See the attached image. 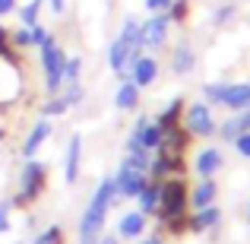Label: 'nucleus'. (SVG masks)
<instances>
[{
    "label": "nucleus",
    "mask_w": 250,
    "mask_h": 244,
    "mask_svg": "<svg viewBox=\"0 0 250 244\" xmlns=\"http://www.w3.org/2000/svg\"><path fill=\"white\" fill-rule=\"evenodd\" d=\"M111 206H117V194H114V177L104 175L102 181L95 184V190L89 194V203H85L80 222H76V244H95L98 235L108 225V213Z\"/></svg>",
    "instance_id": "1"
},
{
    "label": "nucleus",
    "mask_w": 250,
    "mask_h": 244,
    "mask_svg": "<svg viewBox=\"0 0 250 244\" xmlns=\"http://www.w3.org/2000/svg\"><path fill=\"white\" fill-rule=\"evenodd\" d=\"M48 165H44L42 159H22V168H19V181H16V190H13L10 197V206L13 209H32L38 200L44 197V190H48Z\"/></svg>",
    "instance_id": "2"
},
{
    "label": "nucleus",
    "mask_w": 250,
    "mask_h": 244,
    "mask_svg": "<svg viewBox=\"0 0 250 244\" xmlns=\"http://www.w3.org/2000/svg\"><path fill=\"white\" fill-rule=\"evenodd\" d=\"M162 184V200H159V213H155V222L165 225L171 219H184L190 216V181L187 175L181 177H165Z\"/></svg>",
    "instance_id": "3"
},
{
    "label": "nucleus",
    "mask_w": 250,
    "mask_h": 244,
    "mask_svg": "<svg viewBox=\"0 0 250 244\" xmlns=\"http://www.w3.org/2000/svg\"><path fill=\"white\" fill-rule=\"evenodd\" d=\"M63 64H67V51L57 42V35L51 32L44 38V44H38V67H42L44 76V92L48 95H57L63 89Z\"/></svg>",
    "instance_id": "4"
},
{
    "label": "nucleus",
    "mask_w": 250,
    "mask_h": 244,
    "mask_svg": "<svg viewBox=\"0 0 250 244\" xmlns=\"http://www.w3.org/2000/svg\"><path fill=\"white\" fill-rule=\"evenodd\" d=\"M22 95V54L0 57V114L13 108Z\"/></svg>",
    "instance_id": "5"
},
{
    "label": "nucleus",
    "mask_w": 250,
    "mask_h": 244,
    "mask_svg": "<svg viewBox=\"0 0 250 244\" xmlns=\"http://www.w3.org/2000/svg\"><path fill=\"white\" fill-rule=\"evenodd\" d=\"M181 124L193 133V140H212L215 130H219V121H215V114H212V105H206L203 98L200 102H187Z\"/></svg>",
    "instance_id": "6"
},
{
    "label": "nucleus",
    "mask_w": 250,
    "mask_h": 244,
    "mask_svg": "<svg viewBox=\"0 0 250 244\" xmlns=\"http://www.w3.org/2000/svg\"><path fill=\"white\" fill-rule=\"evenodd\" d=\"M111 177H114L117 203H121V200H136V197H140V190L146 187V181H149L146 171H140L136 165H130L127 159H121V165H117V171Z\"/></svg>",
    "instance_id": "7"
},
{
    "label": "nucleus",
    "mask_w": 250,
    "mask_h": 244,
    "mask_svg": "<svg viewBox=\"0 0 250 244\" xmlns=\"http://www.w3.org/2000/svg\"><path fill=\"white\" fill-rule=\"evenodd\" d=\"M190 165L184 153H171V149H155L152 153V165H149V177L152 181H165V177H181L187 175Z\"/></svg>",
    "instance_id": "8"
},
{
    "label": "nucleus",
    "mask_w": 250,
    "mask_h": 244,
    "mask_svg": "<svg viewBox=\"0 0 250 244\" xmlns=\"http://www.w3.org/2000/svg\"><path fill=\"white\" fill-rule=\"evenodd\" d=\"M171 19L168 13H149V19H143V48L146 51H162L168 48V38H171Z\"/></svg>",
    "instance_id": "9"
},
{
    "label": "nucleus",
    "mask_w": 250,
    "mask_h": 244,
    "mask_svg": "<svg viewBox=\"0 0 250 244\" xmlns=\"http://www.w3.org/2000/svg\"><path fill=\"white\" fill-rule=\"evenodd\" d=\"M51 136H54V124H51V117H42V114H38V121H32V127L25 130L22 146H19V155H22V159H35Z\"/></svg>",
    "instance_id": "10"
},
{
    "label": "nucleus",
    "mask_w": 250,
    "mask_h": 244,
    "mask_svg": "<svg viewBox=\"0 0 250 244\" xmlns=\"http://www.w3.org/2000/svg\"><path fill=\"white\" fill-rule=\"evenodd\" d=\"M159 70H162V64H159L155 54H140L133 64H130L127 76L140 86V89H152V86L159 83Z\"/></svg>",
    "instance_id": "11"
},
{
    "label": "nucleus",
    "mask_w": 250,
    "mask_h": 244,
    "mask_svg": "<svg viewBox=\"0 0 250 244\" xmlns=\"http://www.w3.org/2000/svg\"><path fill=\"white\" fill-rule=\"evenodd\" d=\"M146 228H149V216L146 213H140V209H124L121 219H117L114 235L121 241H140L143 235H146Z\"/></svg>",
    "instance_id": "12"
},
{
    "label": "nucleus",
    "mask_w": 250,
    "mask_h": 244,
    "mask_svg": "<svg viewBox=\"0 0 250 244\" xmlns=\"http://www.w3.org/2000/svg\"><path fill=\"white\" fill-rule=\"evenodd\" d=\"M225 168V153L219 146H203L193 155V175L196 177H215Z\"/></svg>",
    "instance_id": "13"
},
{
    "label": "nucleus",
    "mask_w": 250,
    "mask_h": 244,
    "mask_svg": "<svg viewBox=\"0 0 250 244\" xmlns=\"http://www.w3.org/2000/svg\"><path fill=\"white\" fill-rule=\"evenodd\" d=\"M196 64H200V54H196L193 42L181 38V42L171 48V73L174 76H190L196 70Z\"/></svg>",
    "instance_id": "14"
},
{
    "label": "nucleus",
    "mask_w": 250,
    "mask_h": 244,
    "mask_svg": "<svg viewBox=\"0 0 250 244\" xmlns=\"http://www.w3.org/2000/svg\"><path fill=\"white\" fill-rule=\"evenodd\" d=\"M80 171H83V136L73 133L67 140V153H63V184L73 187L80 181Z\"/></svg>",
    "instance_id": "15"
},
{
    "label": "nucleus",
    "mask_w": 250,
    "mask_h": 244,
    "mask_svg": "<svg viewBox=\"0 0 250 244\" xmlns=\"http://www.w3.org/2000/svg\"><path fill=\"white\" fill-rule=\"evenodd\" d=\"M222 225V209L215 206H203V209H190V232L193 235H206V232H219Z\"/></svg>",
    "instance_id": "16"
},
{
    "label": "nucleus",
    "mask_w": 250,
    "mask_h": 244,
    "mask_svg": "<svg viewBox=\"0 0 250 244\" xmlns=\"http://www.w3.org/2000/svg\"><path fill=\"white\" fill-rule=\"evenodd\" d=\"M140 105H143V89L130 76H121L117 92H114V108L117 111H140Z\"/></svg>",
    "instance_id": "17"
},
{
    "label": "nucleus",
    "mask_w": 250,
    "mask_h": 244,
    "mask_svg": "<svg viewBox=\"0 0 250 244\" xmlns=\"http://www.w3.org/2000/svg\"><path fill=\"white\" fill-rule=\"evenodd\" d=\"M117 38H121L124 44L130 48V54L133 57H140V54H146V48H143V22L136 16H124V22H121V32H117Z\"/></svg>",
    "instance_id": "18"
},
{
    "label": "nucleus",
    "mask_w": 250,
    "mask_h": 244,
    "mask_svg": "<svg viewBox=\"0 0 250 244\" xmlns=\"http://www.w3.org/2000/svg\"><path fill=\"white\" fill-rule=\"evenodd\" d=\"M136 57L130 54V48L121 42V38H111V44H108V67H111V73L121 80V76H127V70H130V64H133Z\"/></svg>",
    "instance_id": "19"
},
{
    "label": "nucleus",
    "mask_w": 250,
    "mask_h": 244,
    "mask_svg": "<svg viewBox=\"0 0 250 244\" xmlns=\"http://www.w3.org/2000/svg\"><path fill=\"white\" fill-rule=\"evenodd\" d=\"M215 197H219V184H215V177H200L196 184H190V209L212 206Z\"/></svg>",
    "instance_id": "20"
},
{
    "label": "nucleus",
    "mask_w": 250,
    "mask_h": 244,
    "mask_svg": "<svg viewBox=\"0 0 250 244\" xmlns=\"http://www.w3.org/2000/svg\"><path fill=\"white\" fill-rule=\"evenodd\" d=\"M250 130V108L247 111H231V114L225 117V121L219 124V130H215V136H222L225 143H231L234 136L247 133Z\"/></svg>",
    "instance_id": "21"
},
{
    "label": "nucleus",
    "mask_w": 250,
    "mask_h": 244,
    "mask_svg": "<svg viewBox=\"0 0 250 244\" xmlns=\"http://www.w3.org/2000/svg\"><path fill=\"white\" fill-rule=\"evenodd\" d=\"M190 146H193V133H190L184 124H177V127L171 130H162V146L159 149H171V153H190Z\"/></svg>",
    "instance_id": "22"
},
{
    "label": "nucleus",
    "mask_w": 250,
    "mask_h": 244,
    "mask_svg": "<svg viewBox=\"0 0 250 244\" xmlns=\"http://www.w3.org/2000/svg\"><path fill=\"white\" fill-rule=\"evenodd\" d=\"M184 108H187V98H184V95H171V98H168V105L152 117V121L159 124L162 130H171V127H177V124H181Z\"/></svg>",
    "instance_id": "23"
},
{
    "label": "nucleus",
    "mask_w": 250,
    "mask_h": 244,
    "mask_svg": "<svg viewBox=\"0 0 250 244\" xmlns=\"http://www.w3.org/2000/svg\"><path fill=\"white\" fill-rule=\"evenodd\" d=\"M222 108L247 111L250 108V83H228L225 86V98H222Z\"/></svg>",
    "instance_id": "24"
},
{
    "label": "nucleus",
    "mask_w": 250,
    "mask_h": 244,
    "mask_svg": "<svg viewBox=\"0 0 250 244\" xmlns=\"http://www.w3.org/2000/svg\"><path fill=\"white\" fill-rule=\"evenodd\" d=\"M159 200H162V184L149 177V181H146V187L140 190V197H136L133 203H136V209H140V213L155 216V213H159Z\"/></svg>",
    "instance_id": "25"
},
{
    "label": "nucleus",
    "mask_w": 250,
    "mask_h": 244,
    "mask_svg": "<svg viewBox=\"0 0 250 244\" xmlns=\"http://www.w3.org/2000/svg\"><path fill=\"white\" fill-rule=\"evenodd\" d=\"M42 10H44V0H25V3L16 6V16H19V25L32 29V25L42 22Z\"/></svg>",
    "instance_id": "26"
},
{
    "label": "nucleus",
    "mask_w": 250,
    "mask_h": 244,
    "mask_svg": "<svg viewBox=\"0 0 250 244\" xmlns=\"http://www.w3.org/2000/svg\"><path fill=\"white\" fill-rule=\"evenodd\" d=\"M38 114H42V117H51V121H54V117L70 114V105L63 102V95L57 92V95H48L42 105H38Z\"/></svg>",
    "instance_id": "27"
},
{
    "label": "nucleus",
    "mask_w": 250,
    "mask_h": 244,
    "mask_svg": "<svg viewBox=\"0 0 250 244\" xmlns=\"http://www.w3.org/2000/svg\"><path fill=\"white\" fill-rule=\"evenodd\" d=\"M32 244H67V232H63L61 222H51V225H44L42 232L35 235Z\"/></svg>",
    "instance_id": "28"
},
{
    "label": "nucleus",
    "mask_w": 250,
    "mask_h": 244,
    "mask_svg": "<svg viewBox=\"0 0 250 244\" xmlns=\"http://www.w3.org/2000/svg\"><path fill=\"white\" fill-rule=\"evenodd\" d=\"M61 95H63V102L70 105V111L80 108V105L85 102V86H83V80H80V83H63Z\"/></svg>",
    "instance_id": "29"
},
{
    "label": "nucleus",
    "mask_w": 250,
    "mask_h": 244,
    "mask_svg": "<svg viewBox=\"0 0 250 244\" xmlns=\"http://www.w3.org/2000/svg\"><path fill=\"white\" fill-rule=\"evenodd\" d=\"M168 19L174 25H184L190 19V13H193V3H190V0H171V6H168Z\"/></svg>",
    "instance_id": "30"
},
{
    "label": "nucleus",
    "mask_w": 250,
    "mask_h": 244,
    "mask_svg": "<svg viewBox=\"0 0 250 244\" xmlns=\"http://www.w3.org/2000/svg\"><path fill=\"white\" fill-rule=\"evenodd\" d=\"M225 80H212V83H203V102L206 105H222V98H225Z\"/></svg>",
    "instance_id": "31"
},
{
    "label": "nucleus",
    "mask_w": 250,
    "mask_h": 244,
    "mask_svg": "<svg viewBox=\"0 0 250 244\" xmlns=\"http://www.w3.org/2000/svg\"><path fill=\"white\" fill-rule=\"evenodd\" d=\"M234 16H238V6H234V3H219V6L212 10V16H209V22H212L215 29H225V25L231 22Z\"/></svg>",
    "instance_id": "32"
},
{
    "label": "nucleus",
    "mask_w": 250,
    "mask_h": 244,
    "mask_svg": "<svg viewBox=\"0 0 250 244\" xmlns=\"http://www.w3.org/2000/svg\"><path fill=\"white\" fill-rule=\"evenodd\" d=\"M80 80H83V57L73 54L63 64V83H80Z\"/></svg>",
    "instance_id": "33"
},
{
    "label": "nucleus",
    "mask_w": 250,
    "mask_h": 244,
    "mask_svg": "<svg viewBox=\"0 0 250 244\" xmlns=\"http://www.w3.org/2000/svg\"><path fill=\"white\" fill-rule=\"evenodd\" d=\"M16 54H22V51H16V44H13V29L0 22V57H16Z\"/></svg>",
    "instance_id": "34"
},
{
    "label": "nucleus",
    "mask_w": 250,
    "mask_h": 244,
    "mask_svg": "<svg viewBox=\"0 0 250 244\" xmlns=\"http://www.w3.org/2000/svg\"><path fill=\"white\" fill-rule=\"evenodd\" d=\"M13 44H16V51H29V48H35V44H32V32L25 29V25L13 29Z\"/></svg>",
    "instance_id": "35"
},
{
    "label": "nucleus",
    "mask_w": 250,
    "mask_h": 244,
    "mask_svg": "<svg viewBox=\"0 0 250 244\" xmlns=\"http://www.w3.org/2000/svg\"><path fill=\"white\" fill-rule=\"evenodd\" d=\"M231 146H234V153H238L241 159H250V130H247V133H241V136H234Z\"/></svg>",
    "instance_id": "36"
},
{
    "label": "nucleus",
    "mask_w": 250,
    "mask_h": 244,
    "mask_svg": "<svg viewBox=\"0 0 250 244\" xmlns=\"http://www.w3.org/2000/svg\"><path fill=\"white\" fill-rule=\"evenodd\" d=\"M10 213L13 206H10V197H6V200H0V235L10 232Z\"/></svg>",
    "instance_id": "37"
},
{
    "label": "nucleus",
    "mask_w": 250,
    "mask_h": 244,
    "mask_svg": "<svg viewBox=\"0 0 250 244\" xmlns=\"http://www.w3.org/2000/svg\"><path fill=\"white\" fill-rule=\"evenodd\" d=\"M29 32H32V44H35V48H38V44H44V38H48V35H51V32H48V29H44V25H42V22H38V25H32V29H29Z\"/></svg>",
    "instance_id": "38"
},
{
    "label": "nucleus",
    "mask_w": 250,
    "mask_h": 244,
    "mask_svg": "<svg viewBox=\"0 0 250 244\" xmlns=\"http://www.w3.org/2000/svg\"><path fill=\"white\" fill-rule=\"evenodd\" d=\"M143 6H146V13H165L171 0H143Z\"/></svg>",
    "instance_id": "39"
},
{
    "label": "nucleus",
    "mask_w": 250,
    "mask_h": 244,
    "mask_svg": "<svg viewBox=\"0 0 250 244\" xmlns=\"http://www.w3.org/2000/svg\"><path fill=\"white\" fill-rule=\"evenodd\" d=\"M16 6H19V0H0V19L13 16V13H16Z\"/></svg>",
    "instance_id": "40"
},
{
    "label": "nucleus",
    "mask_w": 250,
    "mask_h": 244,
    "mask_svg": "<svg viewBox=\"0 0 250 244\" xmlns=\"http://www.w3.org/2000/svg\"><path fill=\"white\" fill-rule=\"evenodd\" d=\"M44 3L51 6V13H54V16H63V13H67V0H44Z\"/></svg>",
    "instance_id": "41"
},
{
    "label": "nucleus",
    "mask_w": 250,
    "mask_h": 244,
    "mask_svg": "<svg viewBox=\"0 0 250 244\" xmlns=\"http://www.w3.org/2000/svg\"><path fill=\"white\" fill-rule=\"evenodd\" d=\"M95 244H121V238H117L114 232H102V235H98V241H95Z\"/></svg>",
    "instance_id": "42"
},
{
    "label": "nucleus",
    "mask_w": 250,
    "mask_h": 244,
    "mask_svg": "<svg viewBox=\"0 0 250 244\" xmlns=\"http://www.w3.org/2000/svg\"><path fill=\"white\" fill-rule=\"evenodd\" d=\"M136 244H165V238H162V235H143Z\"/></svg>",
    "instance_id": "43"
},
{
    "label": "nucleus",
    "mask_w": 250,
    "mask_h": 244,
    "mask_svg": "<svg viewBox=\"0 0 250 244\" xmlns=\"http://www.w3.org/2000/svg\"><path fill=\"white\" fill-rule=\"evenodd\" d=\"M247 222H250V206H247Z\"/></svg>",
    "instance_id": "44"
},
{
    "label": "nucleus",
    "mask_w": 250,
    "mask_h": 244,
    "mask_svg": "<svg viewBox=\"0 0 250 244\" xmlns=\"http://www.w3.org/2000/svg\"><path fill=\"white\" fill-rule=\"evenodd\" d=\"M13 244H19V241H13Z\"/></svg>",
    "instance_id": "45"
}]
</instances>
